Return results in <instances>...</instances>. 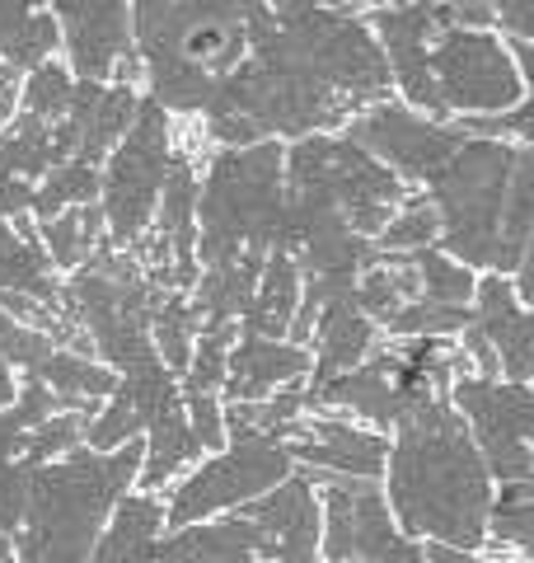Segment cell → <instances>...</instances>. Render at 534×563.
I'll list each match as a JSON object with an SVG mask.
<instances>
[{
	"label": "cell",
	"instance_id": "6da1fadb",
	"mask_svg": "<svg viewBox=\"0 0 534 563\" xmlns=\"http://www.w3.org/2000/svg\"><path fill=\"white\" fill-rule=\"evenodd\" d=\"M389 442L394 446H389L385 493L403 536L483 554L492 544L497 479L465 413L450 399H436L408 418Z\"/></svg>",
	"mask_w": 534,
	"mask_h": 563
},
{
	"label": "cell",
	"instance_id": "7a4b0ae2",
	"mask_svg": "<svg viewBox=\"0 0 534 563\" xmlns=\"http://www.w3.org/2000/svg\"><path fill=\"white\" fill-rule=\"evenodd\" d=\"M263 0H136L141 90L169 118L202 122L221 85L254 57Z\"/></svg>",
	"mask_w": 534,
	"mask_h": 563
},
{
	"label": "cell",
	"instance_id": "3957f363",
	"mask_svg": "<svg viewBox=\"0 0 534 563\" xmlns=\"http://www.w3.org/2000/svg\"><path fill=\"white\" fill-rule=\"evenodd\" d=\"M146 442L122 451L80 446L52 465L29 470L24 526L14 531L20 563H89L118 503L136 493Z\"/></svg>",
	"mask_w": 534,
	"mask_h": 563
},
{
	"label": "cell",
	"instance_id": "277c9868",
	"mask_svg": "<svg viewBox=\"0 0 534 563\" xmlns=\"http://www.w3.org/2000/svg\"><path fill=\"white\" fill-rule=\"evenodd\" d=\"M287 250V141L216 146L198 188V263Z\"/></svg>",
	"mask_w": 534,
	"mask_h": 563
},
{
	"label": "cell",
	"instance_id": "5b68a950",
	"mask_svg": "<svg viewBox=\"0 0 534 563\" xmlns=\"http://www.w3.org/2000/svg\"><path fill=\"white\" fill-rule=\"evenodd\" d=\"M515 141L469 132L422 192L441 211V250L474 273H502V221L515 169Z\"/></svg>",
	"mask_w": 534,
	"mask_h": 563
},
{
	"label": "cell",
	"instance_id": "8992f818",
	"mask_svg": "<svg viewBox=\"0 0 534 563\" xmlns=\"http://www.w3.org/2000/svg\"><path fill=\"white\" fill-rule=\"evenodd\" d=\"M287 184L329 198L352 221L356 235L380 240L389 217L403 207L413 188L389 165H380L366 146H356L347 132H319L300 136L287 146Z\"/></svg>",
	"mask_w": 534,
	"mask_h": 563
},
{
	"label": "cell",
	"instance_id": "52a82bcc",
	"mask_svg": "<svg viewBox=\"0 0 534 563\" xmlns=\"http://www.w3.org/2000/svg\"><path fill=\"white\" fill-rule=\"evenodd\" d=\"M300 465L291 442L277 432H230L225 451H211L192 465L183 479L165 493L169 526H198L216 517H235L263 493H272L291 479Z\"/></svg>",
	"mask_w": 534,
	"mask_h": 563
},
{
	"label": "cell",
	"instance_id": "ba28073f",
	"mask_svg": "<svg viewBox=\"0 0 534 563\" xmlns=\"http://www.w3.org/2000/svg\"><path fill=\"white\" fill-rule=\"evenodd\" d=\"M178 141H183V132L174 128V118L155 99L141 103L132 132L118 141V151L103 165L99 207H103V231H109L113 250L136 254L141 240L151 235L174 155H178Z\"/></svg>",
	"mask_w": 534,
	"mask_h": 563
},
{
	"label": "cell",
	"instance_id": "9c48e42d",
	"mask_svg": "<svg viewBox=\"0 0 534 563\" xmlns=\"http://www.w3.org/2000/svg\"><path fill=\"white\" fill-rule=\"evenodd\" d=\"M432 85L445 122L502 118L525 99V70L502 29L445 24L432 43Z\"/></svg>",
	"mask_w": 534,
	"mask_h": 563
},
{
	"label": "cell",
	"instance_id": "30bf717a",
	"mask_svg": "<svg viewBox=\"0 0 534 563\" xmlns=\"http://www.w3.org/2000/svg\"><path fill=\"white\" fill-rule=\"evenodd\" d=\"M324 498V563H426V544L403 536L385 479L310 474Z\"/></svg>",
	"mask_w": 534,
	"mask_h": 563
},
{
	"label": "cell",
	"instance_id": "8fae6325",
	"mask_svg": "<svg viewBox=\"0 0 534 563\" xmlns=\"http://www.w3.org/2000/svg\"><path fill=\"white\" fill-rule=\"evenodd\" d=\"M450 404L465 413L497 488L534 479V385L465 376L455 380Z\"/></svg>",
	"mask_w": 534,
	"mask_h": 563
},
{
	"label": "cell",
	"instance_id": "7c38bea8",
	"mask_svg": "<svg viewBox=\"0 0 534 563\" xmlns=\"http://www.w3.org/2000/svg\"><path fill=\"white\" fill-rule=\"evenodd\" d=\"M343 132L356 141V146H366L380 165L394 169L408 188L432 184L469 136L459 122H441L432 113L413 109V103H403L399 95L361 109Z\"/></svg>",
	"mask_w": 534,
	"mask_h": 563
},
{
	"label": "cell",
	"instance_id": "4fadbf2b",
	"mask_svg": "<svg viewBox=\"0 0 534 563\" xmlns=\"http://www.w3.org/2000/svg\"><path fill=\"white\" fill-rule=\"evenodd\" d=\"M47 10L62 24V52L76 80H118L141 90L132 0H47Z\"/></svg>",
	"mask_w": 534,
	"mask_h": 563
},
{
	"label": "cell",
	"instance_id": "5bb4252c",
	"mask_svg": "<svg viewBox=\"0 0 534 563\" xmlns=\"http://www.w3.org/2000/svg\"><path fill=\"white\" fill-rule=\"evenodd\" d=\"M240 517L258 531V563H324V498L305 470L248 503Z\"/></svg>",
	"mask_w": 534,
	"mask_h": 563
},
{
	"label": "cell",
	"instance_id": "9a60e30c",
	"mask_svg": "<svg viewBox=\"0 0 534 563\" xmlns=\"http://www.w3.org/2000/svg\"><path fill=\"white\" fill-rule=\"evenodd\" d=\"M296 465L305 474H343V479H385L389 470V437L352 413L314 409L287 432Z\"/></svg>",
	"mask_w": 534,
	"mask_h": 563
},
{
	"label": "cell",
	"instance_id": "2e32d148",
	"mask_svg": "<svg viewBox=\"0 0 534 563\" xmlns=\"http://www.w3.org/2000/svg\"><path fill=\"white\" fill-rule=\"evenodd\" d=\"M478 339L492 347L502 380L534 385V310L515 296V282L502 273H483L474 291V324Z\"/></svg>",
	"mask_w": 534,
	"mask_h": 563
},
{
	"label": "cell",
	"instance_id": "e0dca14e",
	"mask_svg": "<svg viewBox=\"0 0 534 563\" xmlns=\"http://www.w3.org/2000/svg\"><path fill=\"white\" fill-rule=\"evenodd\" d=\"M314 376V352L291 339H258L240 333L230 347V376H225V404H254L291 385H310Z\"/></svg>",
	"mask_w": 534,
	"mask_h": 563
},
{
	"label": "cell",
	"instance_id": "ac0fdd59",
	"mask_svg": "<svg viewBox=\"0 0 534 563\" xmlns=\"http://www.w3.org/2000/svg\"><path fill=\"white\" fill-rule=\"evenodd\" d=\"M62 287L66 282H57V263L43 250L38 221L33 217L0 221V301L20 296V301L62 310Z\"/></svg>",
	"mask_w": 534,
	"mask_h": 563
},
{
	"label": "cell",
	"instance_id": "d6986e66",
	"mask_svg": "<svg viewBox=\"0 0 534 563\" xmlns=\"http://www.w3.org/2000/svg\"><path fill=\"white\" fill-rule=\"evenodd\" d=\"M169 536L165 493L136 488L118 503L109 531L99 536V550L89 563H159V544Z\"/></svg>",
	"mask_w": 534,
	"mask_h": 563
},
{
	"label": "cell",
	"instance_id": "ffe728a7",
	"mask_svg": "<svg viewBox=\"0 0 534 563\" xmlns=\"http://www.w3.org/2000/svg\"><path fill=\"white\" fill-rule=\"evenodd\" d=\"M159 563H258V531L240 512L198 526H169Z\"/></svg>",
	"mask_w": 534,
	"mask_h": 563
},
{
	"label": "cell",
	"instance_id": "44dd1931",
	"mask_svg": "<svg viewBox=\"0 0 534 563\" xmlns=\"http://www.w3.org/2000/svg\"><path fill=\"white\" fill-rule=\"evenodd\" d=\"M305 301V273L291 250H272L267 254L263 282L254 291V306L244 314V333H258V339H291V324Z\"/></svg>",
	"mask_w": 534,
	"mask_h": 563
},
{
	"label": "cell",
	"instance_id": "7402d4cb",
	"mask_svg": "<svg viewBox=\"0 0 534 563\" xmlns=\"http://www.w3.org/2000/svg\"><path fill=\"white\" fill-rule=\"evenodd\" d=\"M33 376H38L47 390L62 399V409H70V413H99L118 390L113 366H103L99 357L76 352V347H57Z\"/></svg>",
	"mask_w": 534,
	"mask_h": 563
},
{
	"label": "cell",
	"instance_id": "603a6c76",
	"mask_svg": "<svg viewBox=\"0 0 534 563\" xmlns=\"http://www.w3.org/2000/svg\"><path fill=\"white\" fill-rule=\"evenodd\" d=\"M38 235H43V250L57 263V273H80L89 258H94L103 244H109V231H103V207L89 202V207H70L62 217L38 221Z\"/></svg>",
	"mask_w": 534,
	"mask_h": 563
},
{
	"label": "cell",
	"instance_id": "cb8c5ba5",
	"mask_svg": "<svg viewBox=\"0 0 534 563\" xmlns=\"http://www.w3.org/2000/svg\"><path fill=\"white\" fill-rule=\"evenodd\" d=\"M408 258V273H413V287L418 296L413 301H432V306H450V310H474V291H478V277L465 268L459 258H450L436 244V250H418V254H403Z\"/></svg>",
	"mask_w": 534,
	"mask_h": 563
},
{
	"label": "cell",
	"instance_id": "d4e9b609",
	"mask_svg": "<svg viewBox=\"0 0 534 563\" xmlns=\"http://www.w3.org/2000/svg\"><path fill=\"white\" fill-rule=\"evenodd\" d=\"M151 333H155L159 357L169 362V372H178V380H183V372L192 366V352H198V339H202V314L192 306V296L188 291L159 296V306L151 314Z\"/></svg>",
	"mask_w": 534,
	"mask_h": 563
},
{
	"label": "cell",
	"instance_id": "484cf974",
	"mask_svg": "<svg viewBox=\"0 0 534 563\" xmlns=\"http://www.w3.org/2000/svg\"><path fill=\"white\" fill-rule=\"evenodd\" d=\"M530 240H534V146H521L515 151L507 221H502V277H515Z\"/></svg>",
	"mask_w": 534,
	"mask_h": 563
},
{
	"label": "cell",
	"instance_id": "4316f807",
	"mask_svg": "<svg viewBox=\"0 0 534 563\" xmlns=\"http://www.w3.org/2000/svg\"><path fill=\"white\" fill-rule=\"evenodd\" d=\"M380 250L385 254H418V250H436L441 244V211L426 198L422 188H413L403 198V207L389 217V225L380 231Z\"/></svg>",
	"mask_w": 534,
	"mask_h": 563
},
{
	"label": "cell",
	"instance_id": "83f0119b",
	"mask_svg": "<svg viewBox=\"0 0 534 563\" xmlns=\"http://www.w3.org/2000/svg\"><path fill=\"white\" fill-rule=\"evenodd\" d=\"M76 85H80L76 70H70L62 57H52L47 66L29 70V80H24V90H20L24 113L43 118V122H62L70 113V99H76Z\"/></svg>",
	"mask_w": 534,
	"mask_h": 563
},
{
	"label": "cell",
	"instance_id": "f1b7e54d",
	"mask_svg": "<svg viewBox=\"0 0 534 563\" xmlns=\"http://www.w3.org/2000/svg\"><path fill=\"white\" fill-rule=\"evenodd\" d=\"M85 432H89V413H52L47 422H38L29 437H24V470H38V465H52L62 455L80 451L85 446Z\"/></svg>",
	"mask_w": 534,
	"mask_h": 563
},
{
	"label": "cell",
	"instance_id": "f546056e",
	"mask_svg": "<svg viewBox=\"0 0 534 563\" xmlns=\"http://www.w3.org/2000/svg\"><path fill=\"white\" fill-rule=\"evenodd\" d=\"M515 57H521V70H525L521 109H511L502 118H483V122H459V128L478 136H502V141H515V146H534V47H515Z\"/></svg>",
	"mask_w": 534,
	"mask_h": 563
},
{
	"label": "cell",
	"instance_id": "4dcf8cb0",
	"mask_svg": "<svg viewBox=\"0 0 534 563\" xmlns=\"http://www.w3.org/2000/svg\"><path fill=\"white\" fill-rule=\"evenodd\" d=\"M183 404H188V422L198 432L202 451H225L230 442V428H225V399L221 395H198V390H183Z\"/></svg>",
	"mask_w": 534,
	"mask_h": 563
},
{
	"label": "cell",
	"instance_id": "1f68e13d",
	"mask_svg": "<svg viewBox=\"0 0 534 563\" xmlns=\"http://www.w3.org/2000/svg\"><path fill=\"white\" fill-rule=\"evenodd\" d=\"M492 10H497V29L515 47H534V0H492Z\"/></svg>",
	"mask_w": 534,
	"mask_h": 563
},
{
	"label": "cell",
	"instance_id": "d6a6232c",
	"mask_svg": "<svg viewBox=\"0 0 534 563\" xmlns=\"http://www.w3.org/2000/svg\"><path fill=\"white\" fill-rule=\"evenodd\" d=\"M436 5L441 14H450L455 24H469V29H497V10L492 0H426Z\"/></svg>",
	"mask_w": 534,
	"mask_h": 563
},
{
	"label": "cell",
	"instance_id": "836d02e7",
	"mask_svg": "<svg viewBox=\"0 0 534 563\" xmlns=\"http://www.w3.org/2000/svg\"><path fill=\"white\" fill-rule=\"evenodd\" d=\"M515 296H521V301L534 310V240H530V250H525V258H521V268H515Z\"/></svg>",
	"mask_w": 534,
	"mask_h": 563
},
{
	"label": "cell",
	"instance_id": "e575fe53",
	"mask_svg": "<svg viewBox=\"0 0 534 563\" xmlns=\"http://www.w3.org/2000/svg\"><path fill=\"white\" fill-rule=\"evenodd\" d=\"M20 372H14V366L5 362V357H0V413H5V409H14V399H20Z\"/></svg>",
	"mask_w": 534,
	"mask_h": 563
},
{
	"label": "cell",
	"instance_id": "d590c367",
	"mask_svg": "<svg viewBox=\"0 0 534 563\" xmlns=\"http://www.w3.org/2000/svg\"><path fill=\"white\" fill-rule=\"evenodd\" d=\"M0 563H20V554H14V536L0 531Z\"/></svg>",
	"mask_w": 534,
	"mask_h": 563
},
{
	"label": "cell",
	"instance_id": "8d00e7d4",
	"mask_svg": "<svg viewBox=\"0 0 534 563\" xmlns=\"http://www.w3.org/2000/svg\"><path fill=\"white\" fill-rule=\"evenodd\" d=\"M329 10H361V0H324Z\"/></svg>",
	"mask_w": 534,
	"mask_h": 563
},
{
	"label": "cell",
	"instance_id": "74e56055",
	"mask_svg": "<svg viewBox=\"0 0 534 563\" xmlns=\"http://www.w3.org/2000/svg\"><path fill=\"white\" fill-rule=\"evenodd\" d=\"M376 5H403V0H361V10H376Z\"/></svg>",
	"mask_w": 534,
	"mask_h": 563
}]
</instances>
